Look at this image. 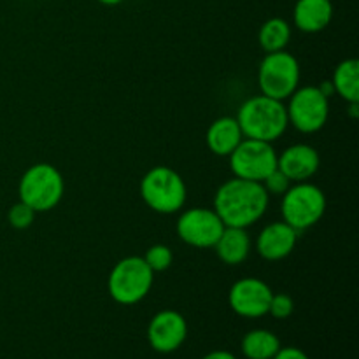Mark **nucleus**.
Masks as SVG:
<instances>
[{
  "label": "nucleus",
  "instance_id": "obj_1",
  "mask_svg": "<svg viewBox=\"0 0 359 359\" xmlns=\"http://www.w3.org/2000/svg\"><path fill=\"white\" fill-rule=\"evenodd\" d=\"M270 195L262 182L233 177L224 181L214 195V210L224 226L248 228L262 219Z\"/></svg>",
  "mask_w": 359,
  "mask_h": 359
},
{
  "label": "nucleus",
  "instance_id": "obj_2",
  "mask_svg": "<svg viewBox=\"0 0 359 359\" xmlns=\"http://www.w3.org/2000/svg\"><path fill=\"white\" fill-rule=\"evenodd\" d=\"M235 119L238 121L244 137L270 144L280 139L290 126L286 105L266 95L249 97L238 107Z\"/></svg>",
  "mask_w": 359,
  "mask_h": 359
},
{
  "label": "nucleus",
  "instance_id": "obj_3",
  "mask_svg": "<svg viewBox=\"0 0 359 359\" xmlns=\"http://www.w3.org/2000/svg\"><path fill=\"white\" fill-rule=\"evenodd\" d=\"M139 193L142 202L158 214H175L188 198L184 179L168 165L151 167L140 179Z\"/></svg>",
  "mask_w": 359,
  "mask_h": 359
},
{
  "label": "nucleus",
  "instance_id": "obj_4",
  "mask_svg": "<svg viewBox=\"0 0 359 359\" xmlns=\"http://www.w3.org/2000/svg\"><path fill=\"white\" fill-rule=\"evenodd\" d=\"M65 195V179L51 163H34L23 172L18 182L20 202L27 203L35 212H48L62 202Z\"/></svg>",
  "mask_w": 359,
  "mask_h": 359
},
{
  "label": "nucleus",
  "instance_id": "obj_5",
  "mask_svg": "<svg viewBox=\"0 0 359 359\" xmlns=\"http://www.w3.org/2000/svg\"><path fill=\"white\" fill-rule=\"evenodd\" d=\"M154 272L140 256L118 259L107 277L109 297L119 305H135L149 294Z\"/></svg>",
  "mask_w": 359,
  "mask_h": 359
},
{
  "label": "nucleus",
  "instance_id": "obj_6",
  "mask_svg": "<svg viewBox=\"0 0 359 359\" xmlns=\"http://www.w3.org/2000/svg\"><path fill=\"white\" fill-rule=\"evenodd\" d=\"M300 63L286 49L266 53L258 67V86L262 95L287 100L300 83Z\"/></svg>",
  "mask_w": 359,
  "mask_h": 359
},
{
  "label": "nucleus",
  "instance_id": "obj_7",
  "mask_svg": "<svg viewBox=\"0 0 359 359\" xmlns=\"http://www.w3.org/2000/svg\"><path fill=\"white\" fill-rule=\"evenodd\" d=\"M326 210V196L321 188L311 182H297L283 195V221L294 230H309L318 224Z\"/></svg>",
  "mask_w": 359,
  "mask_h": 359
},
{
  "label": "nucleus",
  "instance_id": "obj_8",
  "mask_svg": "<svg viewBox=\"0 0 359 359\" xmlns=\"http://www.w3.org/2000/svg\"><path fill=\"white\" fill-rule=\"evenodd\" d=\"M230 168L235 177L263 182L277 168V153L270 142L244 139L230 154Z\"/></svg>",
  "mask_w": 359,
  "mask_h": 359
},
{
  "label": "nucleus",
  "instance_id": "obj_9",
  "mask_svg": "<svg viewBox=\"0 0 359 359\" xmlns=\"http://www.w3.org/2000/svg\"><path fill=\"white\" fill-rule=\"evenodd\" d=\"M287 119L302 133L319 132L330 118V98L318 86L297 88L286 107Z\"/></svg>",
  "mask_w": 359,
  "mask_h": 359
},
{
  "label": "nucleus",
  "instance_id": "obj_10",
  "mask_svg": "<svg viewBox=\"0 0 359 359\" xmlns=\"http://www.w3.org/2000/svg\"><path fill=\"white\" fill-rule=\"evenodd\" d=\"M175 230L184 244L196 249H209L216 245L217 238L223 233L224 224L214 209L193 207L179 216Z\"/></svg>",
  "mask_w": 359,
  "mask_h": 359
},
{
  "label": "nucleus",
  "instance_id": "obj_11",
  "mask_svg": "<svg viewBox=\"0 0 359 359\" xmlns=\"http://www.w3.org/2000/svg\"><path fill=\"white\" fill-rule=\"evenodd\" d=\"M272 287L256 277H244L233 283L228 291V305L241 318L256 319L269 314Z\"/></svg>",
  "mask_w": 359,
  "mask_h": 359
},
{
  "label": "nucleus",
  "instance_id": "obj_12",
  "mask_svg": "<svg viewBox=\"0 0 359 359\" xmlns=\"http://www.w3.org/2000/svg\"><path fill=\"white\" fill-rule=\"evenodd\" d=\"M188 337V323L177 311H161L153 316L147 326V342L156 353L177 351Z\"/></svg>",
  "mask_w": 359,
  "mask_h": 359
},
{
  "label": "nucleus",
  "instance_id": "obj_13",
  "mask_svg": "<svg viewBox=\"0 0 359 359\" xmlns=\"http://www.w3.org/2000/svg\"><path fill=\"white\" fill-rule=\"evenodd\" d=\"M321 158L318 149L309 144H294L277 154V168L291 182H305L318 174Z\"/></svg>",
  "mask_w": 359,
  "mask_h": 359
},
{
  "label": "nucleus",
  "instance_id": "obj_14",
  "mask_svg": "<svg viewBox=\"0 0 359 359\" xmlns=\"http://www.w3.org/2000/svg\"><path fill=\"white\" fill-rule=\"evenodd\" d=\"M298 241V231L284 221L270 223L259 231L256 238V252L266 262H279L293 252Z\"/></svg>",
  "mask_w": 359,
  "mask_h": 359
},
{
  "label": "nucleus",
  "instance_id": "obj_15",
  "mask_svg": "<svg viewBox=\"0 0 359 359\" xmlns=\"http://www.w3.org/2000/svg\"><path fill=\"white\" fill-rule=\"evenodd\" d=\"M244 140L238 121L231 116L214 119L205 133V144L216 156H230L235 147Z\"/></svg>",
  "mask_w": 359,
  "mask_h": 359
},
{
  "label": "nucleus",
  "instance_id": "obj_16",
  "mask_svg": "<svg viewBox=\"0 0 359 359\" xmlns=\"http://www.w3.org/2000/svg\"><path fill=\"white\" fill-rule=\"evenodd\" d=\"M333 20L332 0H297L293 21L298 30L305 34H318L325 30Z\"/></svg>",
  "mask_w": 359,
  "mask_h": 359
},
{
  "label": "nucleus",
  "instance_id": "obj_17",
  "mask_svg": "<svg viewBox=\"0 0 359 359\" xmlns=\"http://www.w3.org/2000/svg\"><path fill=\"white\" fill-rule=\"evenodd\" d=\"M214 249H216L217 258L224 265H241L248 259L249 252H251V238H249L245 228L224 226L223 233L217 238Z\"/></svg>",
  "mask_w": 359,
  "mask_h": 359
},
{
  "label": "nucleus",
  "instance_id": "obj_18",
  "mask_svg": "<svg viewBox=\"0 0 359 359\" xmlns=\"http://www.w3.org/2000/svg\"><path fill=\"white\" fill-rule=\"evenodd\" d=\"M333 88L347 104L359 102V62L356 58L342 60L333 70Z\"/></svg>",
  "mask_w": 359,
  "mask_h": 359
},
{
  "label": "nucleus",
  "instance_id": "obj_19",
  "mask_svg": "<svg viewBox=\"0 0 359 359\" xmlns=\"http://www.w3.org/2000/svg\"><path fill=\"white\" fill-rule=\"evenodd\" d=\"M241 349L248 359H272L280 349V340L269 330H252L242 339Z\"/></svg>",
  "mask_w": 359,
  "mask_h": 359
},
{
  "label": "nucleus",
  "instance_id": "obj_20",
  "mask_svg": "<svg viewBox=\"0 0 359 359\" xmlns=\"http://www.w3.org/2000/svg\"><path fill=\"white\" fill-rule=\"evenodd\" d=\"M291 41V27L284 18H270L259 27L258 44L265 53L286 49Z\"/></svg>",
  "mask_w": 359,
  "mask_h": 359
},
{
  "label": "nucleus",
  "instance_id": "obj_21",
  "mask_svg": "<svg viewBox=\"0 0 359 359\" xmlns=\"http://www.w3.org/2000/svg\"><path fill=\"white\" fill-rule=\"evenodd\" d=\"M142 258L154 273L165 272V270L170 269V265L174 263V252H172V249L168 248V245L154 244L147 249L146 255H144Z\"/></svg>",
  "mask_w": 359,
  "mask_h": 359
},
{
  "label": "nucleus",
  "instance_id": "obj_22",
  "mask_svg": "<svg viewBox=\"0 0 359 359\" xmlns=\"http://www.w3.org/2000/svg\"><path fill=\"white\" fill-rule=\"evenodd\" d=\"M35 214L37 212L32 207H28L27 203L16 202L11 205L9 212H7V221H9L14 230H27L34 224Z\"/></svg>",
  "mask_w": 359,
  "mask_h": 359
},
{
  "label": "nucleus",
  "instance_id": "obj_23",
  "mask_svg": "<svg viewBox=\"0 0 359 359\" xmlns=\"http://www.w3.org/2000/svg\"><path fill=\"white\" fill-rule=\"evenodd\" d=\"M294 311V302L286 293H273L270 300L269 314L276 319H287Z\"/></svg>",
  "mask_w": 359,
  "mask_h": 359
},
{
  "label": "nucleus",
  "instance_id": "obj_24",
  "mask_svg": "<svg viewBox=\"0 0 359 359\" xmlns=\"http://www.w3.org/2000/svg\"><path fill=\"white\" fill-rule=\"evenodd\" d=\"M263 188L266 189V193L269 195H277V196H283L284 193L290 189L291 186V181L286 177V175L283 174V172L279 170V168H276V170L272 172V174H269L265 177V181L262 182Z\"/></svg>",
  "mask_w": 359,
  "mask_h": 359
},
{
  "label": "nucleus",
  "instance_id": "obj_25",
  "mask_svg": "<svg viewBox=\"0 0 359 359\" xmlns=\"http://www.w3.org/2000/svg\"><path fill=\"white\" fill-rule=\"evenodd\" d=\"M272 359H309V356L298 347H280Z\"/></svg>",
  "mask_w": 359,
  "mask_h": 359
},
{
  "label": "nucleus",
  "instance_id": "obj_26",
  "mask_svg": "<svg viewBox=\"0 0 359 359\" xmlns=\"http://www.w3.org/2000/svg\"><path fill=\"white\" fill-rule=\"evenodd\" d=\"M319 91H321L323 95H325L326 98H330V97H333V95H335V88H333V83L332 81H323L321 84H319Z\"/></svg>",
  "mask_w": 359,
  "mask_h": 359
},
{
  "label": "nucleus",
  "instance_id": "obj_27",
  "mask_svg": "<svg viewBox=\"0 0 359 359\" xmlns=\"http://www.w3.org/2000/svg\"><path fill=\"white\" fill-rule=\"evenodd\" d=\"M202 359H237V358H235L231 353H228V351H212V353H209Z\"/></svg>",
  "mask_w": 359,
  "mask_h": 359
},
{
  "label": "nucleus",
  "instance_id": "obj_28",
  "mask_svg": "<svg viewBox=\"0 0 359 359\" xmlns=\"http://www.w3.org/2000/svg\"><path fill=\"white\" fill-rule=\"evenodd\" d=\"M97 2L104 4V6H107V7H112V6H118V4H121L123 0H97Z\"/></svg>",
  "mask_w": 359,
  "mask_h": 359
}]
</instances>
